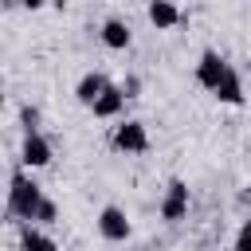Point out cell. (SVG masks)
Wrapping results in <instances>:
<instances>
[{
	"label": "cell",
	"instance_id": "4fadbf2b",
	"mask_svg": "<svg viewBox=\"0 0 251 251\" xmlns=\"http://www.w3.org/2000/svg\"><path fill=\"white\" fill-rule=\"evenodd\" d=\"M20 129H24V137H27V133H43V129H39V106H31V102L20 106Z\"/></svg>",
	"mask_w": 251,
	"mask_h": 251
},
{
	"label": "cell",
	"instance_id": "5bb4252c",
	"mask_svg": "<svg viewBox=\"0 0 251 251\" xmlns=\"http://www.w3.org/2000/svg\"><path fill=\"white\" fill-rule=\"evenodd\" d=\"M55 220H59V204H55V200L47 196V200L39 204V212H35V227H51Z\"/></svg>",
	"mask_w": 251,
	"mask_h": 251
},
{
	"label": "cell",
	"instance_id": "277c9868",
	"mask_svg": "<svg viewBox=\"0 0 251 251\" xmlns=\"http://www.w3.org/2000/svg\"><path fill=\"white\" fill-rule=\"evenodd\" d=\"M227 71H231V63L216 51V47H208V51H200V63H196V82L204 86V90H220V82L227 78Z\"/></svg>",
	"mask_w": 251,
	"mask_h": 251
},
{
	"label": "cell",
	"instance_id": "30bf717a",
	"mask_svg": "<svg viewBox=\"0 0 251 251\" xmlns=\"http://www.w3.org/2000/svg\"><path fill=\"white\" fill-rule=\"evenodd\" d=\"M122 110H126V94H122V82H110L106 86V94L90 106V114L94 118H102V122H110V118H122Z\"/></svg>",
	"mask_w": 251,
	"mask_h": 251
},
{
	"label": "cell",
	"instance_id": "6da1fadb",
	"mask_svg": "<svg viewBox=\"0 0 251 251\" xmlns=\"http://www.w3.org/2000/svg\"><path fill=\"white\" fill-rule=\"evenodd\" d=\"M47 200V192L39 188V180L24 169V165H16L12 169V188H8V224H35V212H39V204Z\"/></svg>",
	"mask_w": 251,
	"mask_h": 251
},
{
	"label": "cell",
	"instance_id": "ba28073f",
	"mask_svg": "<svg viewBox=\"0 0 251 251\" xmlns=\"http://www.w3.org/2000/svg\"><path fill=\"white\" fill-rule=\"evenodd\" d=\"M106 86H110V75H102V71H86V75L75 82V98H78V102L90 110V106H94V102L106 94Z\"/></svg>",
	"mask_w": 251,
	"mask_h": 251
},
{
	"label": "cell",
	"instance_id": "3957f363",
	"mask_svg": "<svg viewBox=\"0 0 251 251\" xmlns=\"http://www.w3.org/2000/svg\"><path fill=\"white\" fill-rule=\"evenodd\" d=\"M94 227H98V235H102L106 243H126V239L133 235V224H129L126 208H118V204H102Z\"/></svg>",
	"mask_w": 251,
	"mask_h": 251
},
{
	"label": "cell",
	"instance_id": "9c48e42d",
	"mask_svg": "<svg viewBox=\"0 0 251 251\" xmlns=\"http://www.w3.org/2000/svg\"><path fill=\"white\" fill-rule=\"evenodd\" d=\"M145 16H149V24H153L157 31H169V27H176V24L184 20V12H180L173 0H149Z\"/></svg>",
	"mask_w": 251,
	"mask_h": 251
},
{
	"label": "cell",
	"instance_id": "7a4b0ae2",
	"mask_svg": "<svg viewBox=\"0 0 251 251\" xmlns=\"http://www.w3.org/2000/svg\"><path fill=\"white\" fill-rule=\"evenodd\" d=\"M110 145H114L118 153H126V157H141V153H149V129H145V122L126 118L122 126H114Z\"/></svg>",
	"mask_w": 251,
	"mask_h": 251
},
{
	"label": "cell",
	"instance_id": "9a60e30c",
	"mask_svg": "<svg viewBox=\"0 0 251 251\" xmlns=\"http://www.w3.org/2000/svg\"><path fill=\"white\" fill-rule=\"evenodd\" d=\"M231 251H251V220L239 224V231H235V239H231Z\"/></svg>",
	"mask_w": 251,
	"mask_h": 251
},
{
	"label": "cell",
	"instance_id": "8992f818",
	"mask_svg": "<svg viewBox=\"0 0 251 251\" xmlns=\"http://www.w3.org/2000/svg\"><path fill=\"white\" fill-rule=\"evenodd\" d=\"M161 220H165V224L188 220V184H184L180 176H173L169 188H165V196H161Z\"/></svg>",
	"mask_w": 251,
	"mask_h": 251
},
{
	"label": "cell",
	"instance_id": "2e32d148",
	"mask_svg": "<svg viewBox=\"0 0 251 251\" xmlns=\"http://www.w3.org/2000/svg\"><path fill=\"white\" fill-rule=\"evenodd\" d=\"M122 94H126V98H137V94H141V78H137V75H126V82H122Z\"/></svg>",
	"mask_w": 251,
	"mask_h": 251
},
{
	"label": "cell",
	"instance_id": "8fae6325",
	"mask_svg": "<svg viewBox=\"0 0 251 251\" xmlns=\"http://www.w3.org/2000/svg\"><path fill=\"white\" fill-rule=\"evenodd\" d=\"M20 251H59V243H55L43 227L24 224V227H20Z\"/></svg>",
	"mask_w": 251,
	"mask_h": 251
},
{
	"label": "cell",
	"instance_id": "7c38bea8",
	"mask_svg": "<svg viewBox=\"0 0 251 251\" xmlns=\"http://www.w3.org/2000/svg\"><path fill=\"white\" fill-rule=\"evenodd\" d=\"M216 98H220L224 106H243V78H239V71H235V67H231V71H227V78L220 82Z\"/></svg>",
	"mask_w": 251,
	"mask_h": 251
},
{
	"label": "cell",
	"instance_id": "52a82bcc",
	"mask_svg": "<svg viewBox=\"0 0 251 251\" xmlns=\"http://www.w3.org/2000/svg\"><path fill=\"white\" fill-rule=\"evenodd\" d=\"M98 39H102L110 51H126V47L133 43V31H129V24H126L122 16H106L102 27H98Z\"/></svg>",
	"mask_w": 251,
	"mask_h": 251
},
{
	"label": "cell",
	"instance_id": "5b68a950",
	"mask_svg": "<svg viewBox=\"0 0 251 251\" xmlns=\"http://www.w3.org/2000/svg\"><path fill=\"white\" fill-rule=\"evenodd\" d=\"M51 157H55V145H51V137H47V133H27V137L20 141V165H24L27 173L47 169V165H51Z\"/></svg>",
	"mask_w": 251,
	"mask_h": 251
}]
</instances>
